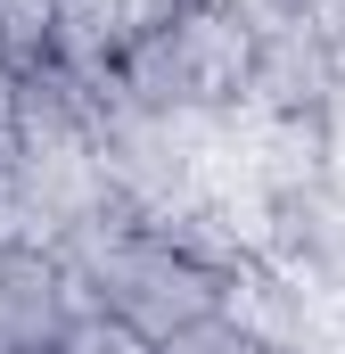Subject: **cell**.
<instances>
[{
	"label": "cell",
	"mask_w": 345,
	"mask_h": 354,
	"mask_svg": "<svg viewBox=\"0 0 345 354\" xmlns=\"http://www.w3.org/2000/svg\"><path fill=\"white\" fill-rule=\"evenodd\" d=\"M157 58H165V83L181 115H239L247 99V66H255V33L206 0H189L157 33Z\"/></svg>",
	"instance_id": "1"
},
{
	"label": "cell",
	"mask_w": 345,
	"mask_h": 354,
	"mask_svg": "<svg viewBox=\"0 0 345 354\" xmlns=\"http://www.w3.org/2000/svg\"><path fill=\"white\" fill-rule=\"evenodd\" d=\"M66 330V264L58 248H0V338L17 354H50Z\"/></svg>",
	"instance_id": "2"
},
{
	"label": "cell",
	"mask_w": 345,
	"mask_h": 354,
	"mask_svg": "<svg viewBox=\"0 0 345 354\" xmlns=\"http://www.w3.org/2000/svg\"><path fill=\"white\" fill-rule=\"evenodd\" d=\"M115 58H124V8L115 0H58L50 8V66H66V75H115Z\"/></svg>",
	"instance_id": "3"
},
{
	"label": "cell",
	"mask_w": 345,
	"mask_h": 354,
	"mask_svg": "<svg viewBox=\"0 0 345 354\" xmlns=\"http://www.w3.org/2000/svg\"><path fill=\"white\" fill-rule=\"evenodd\" d=\"M50 8L58 0H0V66L8 75L50 66Z\"/></svg>",
	"instance_id": "4"
},
{
	"label": "cell",
	"mask_w": 345,
	"mask_h": 354,
	"mask_svg": "<svg viewBox=\"0 0 345 354\" xmlns=\"http://www.w3.org/2000/svg\"><path fill=\"white\" fill-rule=\"evenodd\" d=\"M50 354H157L132 322H115V313H83V322H66L58 330V346Z\"/></svg>",
	"instance_id": "5"
},
{
	"label": "cell",
	"mask_w": 345,
	"mask_h": 354,
	"mask_svg": "<svg viewBox=\"0 0 345 354\" xmlns=\"http://www.w3.org/2000/svg\"><path fill=\"white\" fill-rule=\"evenodd\" d=\"M157 354H247V338H239V322L206 313V322H189V330H172V338H157Z\"/></svg>",
	"instance_id": "6"
},
{
	"label": "cell",
	"mask_w": 345,
	"mask_h": 354,
	"mask_svg": "<svg viewBox=\"0 0 345 354\" xmlns=\"http://www.w3.org/2000/svg\"><path fill=\"white\" fill-rule=\"evenodd\" d=\"M8 107H17V75L0 66V165L17 157V124H8Z\"/></svg>",
	"instance_id": "7"
},
{
	"label": "cell",
	"mask_w": 345,
	"mask_h": 354,
	"mask_svg": "<svg viewBox=\"0 0 345 354\" xmlns=\"http://www.w3.org/2000/svg\"><path fill=\"white\" fill-rule=\"evenodd\" d=\"M0 354H17V346H8V338H0Z\"/></svg>",
	"instance_id": "8"
},
{
	"label": "cell",
	"mask_w": 345,
	"mask_h": 354,
	"mask_svg": "<svg viewBox=\"0 0 345 354\" xmlns=\"http://www.w3.org/2000/svg\"><path fill=\"white\" fill-rule=\"evenodd\" d=\"M247 354H271V346H247Z\"/></svg>",
	"instance_id": "9"
}]
</instances>
